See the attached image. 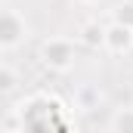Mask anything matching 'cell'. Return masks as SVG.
<instances>
[{"label": "cell", "instance_id": "1", "mask_svg": "<svg viewBox=\"0 0 133 133\" xmlns=\"http://www.w3.org/2000/svg\"><path fill=\"white\" fill-rule=\"evenodd\" d=\"M37 56H40V62L50 68V71L65 74V71H71L74 62H77V37L53 34V37H46V40L40 43Z\"/></svg>", "mask_w": 133, "mask_h": 133}, {"label": "cell", "instance_id": "2", "mask_svg": "<svg viewBox=\"0 0 133 133\" xmlns=\"http://www.w3.org/2000/svg\"><path fill=\"white\" fill-rule=\"evenodd\" d=\"M59 102L46 93H34L19 105V121L16 127H62L59 121H53V108Z\"/></svg>", "mask_w": 133, "mask_h": 133}, {"label": "cell", "instance_id": "3", "mask_svg": "<svg viewBox=\"0 0 133 133\" xmlns=\"http://www.w3.org/2000/svg\"><path fill=\"white\" fill-rule=\"evenodd\" d=\"M28 34H31V25L19 9L0 6V53H16L19 46H25Z\"/></svg>", "mask_w": 133, "mask_h": 133}, {"label": "cell", "instance_id": "4", "mask_svg": "<svg viewBox=\"0 0 133 133\" xmlns=\"http://www.w3.org/2000/svg\"><path fill=\"white\" fill-rule=\"evenodd\" d=\"M102 46L111 53V56H124V53H130L133 50V28L127 25H121V22H108V25H102Z\"/></svg>", "mask_w": 133, "mask_h": 133}, {"label": "cell", "instance_id": "5", "mask_svg": "<svg viewBox=\"0 0 133 133\" xmlns=\"http://www.w3.org/2000/svg\"><path fill=\"white\" fill-rule=\"evenodd\" d=\"M19 87H22L19 71L9 62H0V96H12V93H19Z\"/></svg>", "mask_w": 133, "mask_h": 133}, {"label": "cell", "instance_id": "6", "mask_svg": "<svg viewBox=\"0 0 133 133\" xmlns=\"http://www.w3.org/2000/svg\"><path fill=\"white\" fill-rule=\"evenodd\" d=\"M108 130L133 133V105H127V108H115V111H111V118H108Z\"/></svg>", "mask_w": 133, "mask_h": 133}, {"label": "cell", "instance_id": "7", "mask_svg": "<svg viewBox=\"0 0 133 133\" xmlns=\"http://www.w3.org/2000/svg\"><path fill=\"white\" fill-rule=\"evenodd\" d=\"M99 99H102V93L93 90V87H81V90L74 93V105H77L81 111H93V108H99Z\"/></svg>", "mask_w": 133, "mask_h": 133}, {"label": "cell", "instance_id": "8", "mask_svg": "<svg viewBox=\"0 0 133 133\" xmlns=\"http://www.w3.org/2000/svg\"><path fill=\"white\" fill-rule=\"evenodd\" d=\"M77 43L102 46V25H99V22H84V25H81V31H77Z\"/></svg>", "mask_w": 133, "mask_h": 133}, {"label": "cell", "instance_id": "9", "mask_svg": "<svg viewBox=\"0 0 133 133\" xmlns=\"http://www.w3.org/2000/svg\"><path fill=\"white\" fill-rule=\"evenodd\" d=\"M115 22H121V25L133 28V0H124V3L115 6Z\"/></svg>", "mask_w": 133, "mask_h": 133}, {"label": "cell", "instance_id": "10", "mask_svg": "<svg viewBox=\"0 0 133 133\" xmlns=\"http://www.w3.org/2000/svg\"><path fill=\"white\" fill-rule=\"evenodd\" d=\"M74 3H81V6H96V3H102V0H74Z\"/></svg>", "mask_w": 133, "mask_h": 133}]
</instances>
